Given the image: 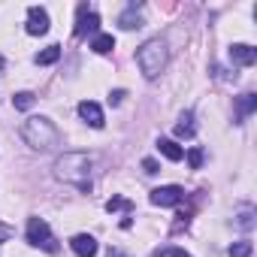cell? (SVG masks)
<instances>
[{
	"label": "cell",
	"instance_id": "cell-22",
	"mask_svg": "<svg viewBox=\"0 0 257 257\" xmlns=\"http://www.w3.org/2000/svg\"><path fill=\"white\" fill-rule=\"evenodd\" d=\"M143 170H146L149 176H155V173H158V161H152V158H146V161H143Z\"/></svg>",
	"mask_w": 257,
	"mask_h": 257
},
{
	"label": "cell",
	"instance_id": "cell-13",
	"mask_svg": "<svg viewBox=\"0 0 257 257\" xmlns=\"http://www.w3.org/2000/svg\"><path fill=\"white\" fill-rule=\"evenodd\" d=\"M91 49H94L97 55H109V52L115 49V37H112V34H97L94 43H91Z\"/></svg>",
	"mask_w": 257,
	"mask_h": 257
},
{
	"label": "cell",
	"instance_id": "cell-1",
	"mask_svg": "<svg viewBox=\"0 0 257 257\" xmlns=\"http://www.w3.org/2000/svg\"><path fill=\"white\" fill-rule=\"evenodd\" d=\"M55 176L61 182L76 185L79 191H91V161H88V155H82V152L61 155L55 161Z\"/></svg>",
	"mask_w": 257,
	"mask_h": 257
},
{
	"label": "cell",
	"instance_id": "cell-5",
	"mask_svg": "<svg viewBox=\"0 0 257 257\" xmlns=\"http://www.w3.org/2000/svg\"><path fill=\"white\" fill-rule=\"evenodd\" d=\"M182 197H185V191H182L179 185H164V188H155L149 200H152L155 206L167 209V206H179V203H182Z\"/></svg>",
	"mask_w": 257,
	"mask_h": 257
},
{
	"label": "cell",
	"instance_id": "cell-6",
	"mask_svg": "<svg viewBox=\"0 0 257 257\" xmlns=\"http://www.w3.org/2000/svg\"><path fill=\"white\" fill-rule=\"evenodd\" d=\"M100 31V16L97 13H91L88 7H79V19H76V37L82 40V37H88V34H97Z\"/></svg>",
	"mask_w": 257,
	"mask_h": 257
},
{
	"label": "cell",
	"instance_id": "cell-24",
	"mask_svg": "<svg viewBox=\"0 0 257 257\" xmlns=\"http://www.w3.org/2000/svg\"><path fill=\"white\" fill-rule=\"evenodd\" d=\"M239 227H245V230L251 227V209H245V212H242V218H239Z\"/></svg>",
	"mask_w": 257,
	"mask_h": 257
},
{
	"label": "cell",
	"instance_id": "cell-18",
	"mask_svg": "<svg viewBox=\"0 0 257 257\" xmlns=\"http://www.w3.org/2000/svg\"><path fill=\"white\" fill-rule=\"evenodd\" d=\"M251 251H254L251 242H236V245H230V257H251Z\"/></svg>",
	"mask_w": 257,
	"mask_h": 257
},
{
	"label": "cell",
	"instance_id": "cell-8",
	"mask_svg": "<svg viewBox=\"0 0 257 257\" xmlns=\"http://www.w3.org/2000/svg\"><path fill=\"white\" fill-rule=\"evenodd\" d=\"M230 61H233V67H251L257 61V49L236 43V46H230Z\"/></svg>",
	"mask_w": 257,
	"mask_h": 257
},
{
	"label": "cell",
	"instance_id": "cell-9",
	"mask_svg": "<svg viewBox=\"0 0 257 257\" xmlns=\"http://www.w3.org/2000/svg\"><path fill=\"white\" fill-rule=\"evenodd\" d=\"M79 115H82V121L91 124V127H103V124H106V121H103V109H100L94 100H82V103H79Z\"/></svg>",
	"mask_w": 257,
	"mask_h": 257
},
{
	"label": "cell",
	"instance_id": "cell-7",
	"mask_svg": "<svg viewBox=\"0 0 257 257\" xmlns=\"http://www.w3.org/2000/svg\"><path fill=\"white\" fill-rule=\"evenodd\" d=\"M49 31V13L43 7H31L28 10V34L31 37H43Z\"/></svg>",
	"mask_w": 257,
	"mask_h": 257
},
{
	"label": "cell",
	"instance_id": "cell-17",
	"mask_svg": "<svg viewBox=\"0 0 257 257\" xmlns=\"http://www.w3.org/2000/svg\"><path fill=\"white\" fill-rule=\"evenodd\" d=\"M13 106H16V109H31V106H34V94H31V91L16 94V97H13Z\"/></svg>",
	"mask_w": 257,
	"mask_h": 257
},
{
	"label": "cell",
	"instance_id": "cell-3",
	"mask_svg": "<svg viewBox=\"0 0 257 257\" xmlns=\"http://www.w3.org/2000/svg\"><path fill=\"white\" fill-rule=\"evenodd\" d=\"M137 64L143 70L146 79H158L161 70L167 67V46L161 40H149L140 52H137Z\"/></svg>",
	"mask_w": 257,
	"mask_h": 257
},
{
	"label": "cell",
	"instance_id": "cell-12",
	"mask_svg": "<svg viewBox=\"0 0 257 257\" xmlns=\"http://www.w3.org/2000/svg\"><path fill=\"white\" fill-rule=\"evenodd\" d=\"M197 134V127H194V112H182V118H179V124H176V137H194Z\"/></svg>",
	"mask_w": 257,
	"mask_h": 257
},
{
	"label": "cell",
	"instance_id": "cell-26",
	"mask_svg": "<svg viewBox=\"0 0 257 257\" xmlns=\"http://www.w3.org/2000/svg\"><path fill=\"white\" fill-rule=\"evenodd\" d=\"M0 70H4V55H0Z\"/></svg>",
	"mask_w": 257,
	"mask_h": 257
},
{
	"label": "cell",
	"instance_id": "cell-21",
	"mask_svg": "<svg viewBox=\"0 0 257 257\" xmlns=\"http://www.w3.org/2000/svg\"><path fill=\"white\" fill-rule=\"evenodd\" d=\"M106 209H109V212H115V209H131V203H127L124 197H112V200L106 203Z\"/></svg>",
	"mask_w": 257,
	"mask_h": 257
},
{
	"label": "cell",
	"instance_id": "cell-14",
	"mask_svg": "<svg viewBox=\"0 0 257 257\" xmlns=\"http://www.w3.org/2000/svg\"><path fill=\"white\" fill-rule=\"evenodd\" d=\"M118 25L124 28V31H134V28H143V19H140V13H137V7H131L127 13H121V19H118Z\"/></svg>",
	"mask_w": 257,
	"mask_h": 257
},
{
	"label": "cell",
	"instance_id": "cell-20",
	"mask_svg": "<svg viewBox=\"0 0 257 257\" xmlns=\"http://www.w3.org/2000/svg\"><path fill=\"white\" fill-rule=\"evenodd\" d=\"M188 164H191V170H200L203 167V152L200 149H191L188 152Z\"/></svg>",
	"mask_w": 257,
	"mask_h": 257
},
{
	"label": "cell",
	"instance_id": "cell-11",
	"mask_svg": "<svg viewBox=\"0 0 257 257\" xmlns=\"http://www.w3.org/2000/svg\"><path fill=\"white\" fill-rule=\"evenodd\" d=\"M158 149H161V155L167 161H182L185 158V149L179 143H173V140H158Z\"/></svg>",
	"mask_w": 257,
	"mask_h": 257
},
{
	"label": "cell",
	"instance_id": "cell-19",
	"mask_svg": "<svg viewBox=\"0 0 257 257\" xmlns=\"http://www.w3.org/2000/svg\"><path fill=\"white\" fill-rule=\"evenodd\" d=\"M152 257H191V254H185L182 248H158Z\"/></svg>",
	"mask_w": 257,
	"mask_h": 257
},
{
	"label": "cell",
	"instance_id": "cell-16",
	"mask_svg": "<svg viewBox=\"0 0 257 257\" xmlns=\"http://www.w3.org/2000/svg\"><path fill=\"white\" fill-rule=\"evenodd\" d=\"M254 106H257V97H254V94H242V100H239V115H242V118L251 115Z\"/></svg>",
	"mask_w": 257,
	"mask_h": 257
},
{
	"label": "cell",
	"instance_id": "cell-10",
	"mask_svg": "<svg viewBox=\"0 0 257 257\" xmlns=\"http://www.w3.org/2000/svg\"><path fill=\"white\" fill-rule=\"evenodd\" d=\"M70 248H73L79 257H94V254H97V239L88 236V233H79V236L70 239Z\"/></svg>",
	"mask_w": 257,
	"mask_h": 257
},
{
	"label": "cell",
	"instance_id": "cell-4",
	"mask_svg": "<svg viewBox=\"0 0 257 257\" xmlns=\"http://www.w3.org/2000/svg\"><path fill=\"white\" fill-rule=\"evenodd\" d=\"M28 242L31 245H37V248H43V251H58V239L52 236V227L43 221V218H31L28 221Z\"/></svg>",
	"mask_w": 257,
	"mask_h": 257
},
{
	"label": "cell",
	"instance_id": "cell-15",
	"mask_svg": "<svg viewBox=\"0 0 257 257\" xmlns=\"http://www.w3.org/2000/svg\"><path fill=\"white\" fill-rule=\"evenodd\" d=\"M61 58V46H49V49H43L40 55H37V64L40 67H49V64H55Z\"/></svg>",
	"mask_w": 257,
	"mask_h": 257
},
{
	"label": "cell",
	"instance_id": "cell-25",
	"mask_svg": "<svg viewBox=\"0 0 257 257\" xmlns=\"http://www.w3.org/2000/svg\"><path fill=\"white\" fill-rule=\"evenodd\" d=\"M7 239H13V227H7V224H0V242H7Z\"/></svg>",
	"mask_w": 257,
	"mask_h": 257
},
{
	"label": "cell",
	"instance_id": "cell-2",
	"mask_svg": "<svg viewBox=\"0 0 257 257\" xmlns=\"http://www.w3.org/2000/svg\"><path fill=\"white\" fill-rule=\"evenodd\" d=\"M22 137H25V143H28V146H34V149H40V152H52V149L61 143L58 127H55L49 118H43V115H37V118H28V121H25Z\"/></svg>",
	"mask_w": 257,
	"mask_h": 257
},
{
	"label": "cell",
	"instance_id": "cell-23",
	"mask_svg": "<svg viewBox=\"0 0 257 257\" xmlns=\"http://www.w3.org/2000/svg\"><path fill=\"white\" fill-rule=\"evenodd\" d=\"M121 100H124V91H121V88H118V91H112V94H109V103H112V106H118V103H121Z\"/></svg>",
	"mask_w": 257,
	"mask_h": 257
}]
</instances>
